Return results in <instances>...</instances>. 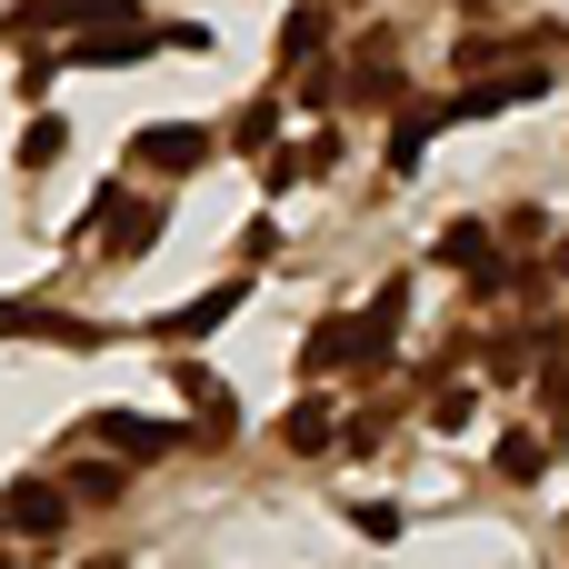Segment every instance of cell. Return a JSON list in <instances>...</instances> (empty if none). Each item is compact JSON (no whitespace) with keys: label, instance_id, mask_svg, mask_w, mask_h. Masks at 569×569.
<instances>
[{"label":"cell","instance_id":"obj_1","mask_svg":"<svg viewBox=\"0 0 569 569\" xmlns=\"http://www.w3.org/2000/svg\"><path fill=\"white\" fill-rule=\"evenodd\" d=\"M550 80H540V60H520V70H470L460 90H450V120H500V110H520V100H540Z\"/></svg>","mask_w":569,"mask_h":569},{"label":"cell","instance_id":"obj_2","mask_svg":"<svg viewBox=\"0 0 569 569\" xmlns=\"http://www.w3.org/2000/svg\"><path fill=\"white\" fill-rule=\"evenodd\" d=\"M440 260H450L470 290H510V280H530V270H510V260L490 250V230H480V220H450V230H440Z\"/></svg>","mask_w":569,"mask_h":569},{"label":"cell","instance_id":"obj_3","mask_svg":"<svg viewBox=\"0 0 569 569\" xmlns=\"http://www.w3.org/2000/svg\"><path fill=\"white\" fill-rule=\"evenodd\" d=\"M160 40H180V30H150V20H120V30H100V40H70L60 60H70V70H110V60H150Z\"/></svg>","mask_w":569,"mask_h":569},{"label":"cell","instance_id":"obj_4","mask_svg":"<svg viewBox=\"0 0 569 569\" xmlns=\"http://www.w3.org/2000/svg\"><path fill=\"white\" fill-rule=\"evenodd\" d=\"M200 160H210V130H190V120H160L130 140V170H200Z\"/></svg>","mask_w":569,"mask_h":569},{"label":"cell","instance_id":"obj_5","mask_svg":"<svg viewBox=\"0 0 569 569\" xmlns=\"http://www.w3.org/2000/svg\"><path fill=\"white\" fill-rule=\"evenodd\" d=\"M0 330H10V340H60V350H100V330H90V320H70V310H40V300H0Z\"/></svg>","mask_w":569,"mask_h":569},{"label":"cell","instance_id":"obj_6","mask_svg":"<svg viewBox=\"0 0 569 569\" xmlns=\"http://www.w3.org/2000/svg\"><path fill=\"white\" fill-rule=\"evenodd\" d=\"M250 300V280H220V290H200V300H180L170 320H160V340H200V330H220L230 310Z\"/></svg>","mask_w":569,"mask_h":569},{"label":"cell","instance_id":"obj_7","mask_svg":"<svg viewBox=\"0 0 569 569\" xmlns=\"http://www.w3.org/2000/svg\"><path fill=\"white\" fill-rule=\"evenodd\" d=\"M180 400L200 410V430H210V440H230V430H240V400H230V380H210L200 360H180Z\"/></svg>","mask_w":569,"mask_h":569},{"label":"cell","instance_id":"obj_8","mask_svg":"<svg viewBox=\"0 0 569 569\" xmlns=\"http://www.w3.org/2000/svg\"><path fill=\"white\" fill-rule=\"evenodd\" d=\"M100 440H110L120 460H160L180 430H170V420H140V410H100Z\"/></svg>","mask_w":569,"mask_h":569},{"label":"cell","instance_id":"obj_9","mask_svg":"<svg viewBox=\"0 0 569 569\" xmlns=\"http://www.w3.org/2000/svg\"><path fill=\"white\" fill-rule=\"evenodd\" d=\"M80 20H140L130 0H30L20 30H80Z\"/></svg>","mask_w":569,"mask_h":569},{"label":"cell","instance_id":"obj_10","mask_svg":"<svg viewBox=\"0 0 569 569\" xmlns=\"http://www.w3.org/2000/svg\"><path fill=\"white\" fill-rule=\"evenodd\" d=\"M160 240V200H110V260H140Z\"/></svg>","mask_w":569,"mask_h":569},{"label":"cell","instance_id":"obj_11","mask_svg":"<svg viewBox=\"0 0 569 569\" xmlns=\"http://www.w3.org/2000/svg\"><path fill=\"white\" fill-rule=\"evenodd\" d=\"M350 100H400V50H390V40H370V50L350 60Z\"/></svg>","mask_w":569,"mask_h":569},{"label":"cell","instance_id":"obj_12","mask_svg":"<svg viewBox=\"0 0 569 569\" xmlns=\"http://www.w3.org/2000/svg\"><path fill=\"white\" fill-rule=\"evenodd\" d=\"M280 440H290V460H320V450H340V430H330V410H320V400H290Z\"/></svg>","mask_w":569,"mask_h":569},{"label":"cell","instance_id":"obj_13","mask_svg":"<svg viewBox=\"0 0 569 569\" xmlns=\"http://www.w3.org/2000/svg\"><path fill=\"white\" fill-rule=\"evenodd\" d=\"M60 510H70V500H60L50 480H20V490L0 500V520H10V530H60Z\"/></svg>","mask_w":569,"mask_h":569},{"label":"cell","instance_id":"obj_14","mask_svg":"<svg viewBox=\"0 0 569 569\" xmlns=\"http://www.w3.org/2000/svg\"><path fill=\"white\" fill-rule=\"evenodd\" d=\"M320 50H330V10H320V0H300V10L280 20V60H320Z\"/></svg>","mask_w":569,"mask_h":569},{"label":"cell","instance_id":"obj_15","mask_svg":"<svg viewBox=\"0 0 569 569\" xmlns=\"http://www.w3.org/2000/svg\"><path fill=\"white\" fill-rule=\"evenodd\" d=\"M440 120H450V100H440V110H400V130H390V170H410V160L430 150V130H440Z\"/></svg>","mask_w":569,"mask_h":569},{"label":"cell","instance_id":"obj_16","mask_svg":"<svg viewBox=\"0 0 569 569\" xmlns=\"http://www.w3.org/2000/svg\"><path fill=\"white\" fill-rule=\"evenodd\" d=\"M310 170H330V140H300V150H270V190H300Z\"/></svg>","mask_w":569,"mask_h":569},{"label":"cell","instance_id":"obj_17","mask_svg":"<svg viewBox=\"0 0 569 569\" xmlns=\"http://www.w3.org/2000/svg\"><path fill=\"white\" fill-rule=\"evenodd\" d=\"M60 140H70L60 120H30V130H20V170H50V160H60Z\"/></svg>","mask_w":569,"mask_h":569},{"label":"cell","instance_id":"obj_18","mask_svg":"<svg viewBox=\"0 0 569 569\" xmlns=\"http://www.w3.org/2000/svg\"><path fill=\"white\" fill-rule=\"evenodd\" d=\"M540 460H550V450H540L530 430H510V440H500V480H540Z\"/></svg>","mask_w":569,"mask_h":569},{"label":"cell","instance_id":"obj_19","mask_svg":"<svg viewBox=\"0 0 569 569\" xmlns=\"http://www.w3.org/2000/svg\"><path fill=\"white\" fill-rule=\"evenodd\" d=\"M70 500H90V510H100V500H120V470H110V460H90V470H70Z\"/></svg>","mask_w":569,"mask_h":569},{"label":"cell","instance_id":"obj_20","mask_svg":"<svg viewBox=\"0 0 569 569\" xmlns=\"http://www.w3.org/2000/svg\"><path fill=\"white\" fill-rule=\"evenodd\" d=\"M270 130H280V110L260 100V110H240V150H270Z\"/></svg>","mask_w":569,"mask_h":569},{"label":"cell","instance_id":"obj_21","mask_svg":"<svg viewBox=\"0 0 569 569\" xmlns=\"http://www.w3.org/2000/svg\"><path fill=\"white\" fill-rule=\"evenodd\" d=\"M550 270H560V280H569V240H560V260H550Z\"/></svg>","mask_w":569,"mask_h":569}]
</instances>
